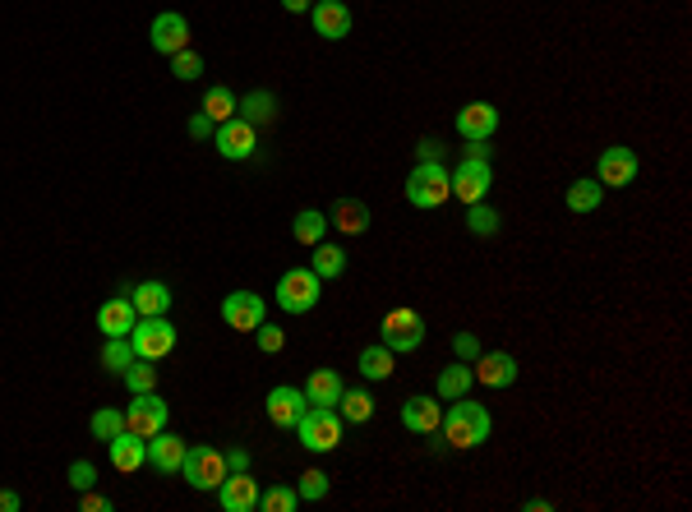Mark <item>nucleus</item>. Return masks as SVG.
Returning <instances> with one entry per match:
<instances>
[{
  "label": "nucleus",
  "mask_w": 692,
  "mask_h": 512,
  "mask_svg": "<svg viewBox=\"0 0 692 512\" xmlns=\"http://www.w3.org/2000/svg\"><path fill=\"white\" fill-rule=\"evenodd\" d=\"M499 222L503 217L494 213L490 203H466V227H471V236H499Z\"/></svg>",
  "instance_id": "nucleus-33"
},
{
  "label": "nucleus",
  "mask_w": 692,
  "mask_h": 512,
  "mask_svg": "<svg viewBox=\"0 0 692 512\" xmlns=\"http://www.w3.org/2000/svg\"><path fill=\"white\" fill-rule=\"evenodd\" d=\"M130 360H134L130 337H107V346H102V370L125 374V370H130Z\"/></svg>",
  "instance_id": "nucleus-36"
},
{
  "label": "nucleus",
  "mask_w": 692,
  "mask_h": 512,
  "mask_svg": "<svg viewBox=\"0 0 692 512\" xmlns=\"http://www.w3.org/2000/svg\"><path fill=\"white\" fill-rule=\"evenodd\" d=\"M139 323V310H134L130 296H111L102 310H97V328L107 337H130V328Z\"/></svg>",
  "instance_id": "nucleus-22"
},
{
  "label": "nucleus",
  "mask_w": 692,
  "mask_h": 512,
  "mask_svg": "<svg viewBox=\"0 0 692 512\" xmlns=\"http://www.w3.org/2000/svg\"><path fill=\"white\" fill-rule=\"evenodd\" d=\"M319 291H323V277L314 268H291V273L277 277V305L287 314H310L319 305Z\"/></svg>",
  "instance_id": "nucleus-3"
},
{
  "label": "nucleus",
  "mask_w": 692,
  "mask_h": 512,
  "mask_svg": "<svg viewBox=\"0 0 692 512\" xmlns=\"http://www.w3.org/2000/svg\"><path fill=\"white\" fill-rule=\"evenodd\" d=\"M130 300H134V310H139V319H153V314H167L176 296H171L167 282H139L130 291Z\"/></svg>",
  "instance_id": "nucleus-24"
},
{
  "label": "nucleus",
  "mask_w": 692,
  "mask_h": 512,
  "mask_svg": "<svg viewBox=\"0 0 692 512\" xmlns=\"http://www.w3.org/2000/svg\"><path fill=\"white\" fill-rule=\"evenodd\" d=\"M494 130H499V111H494L490 102H466V107L457 111V134H462L466 143H485Z\"/></svg>",
  "instance_id": "nucleus-16"
},
{
  "label": "nucleus",
  "mask_w": 692,
  "mask_h": 512,
  "mask_svg": "<svg viewBox=\"0 0 692 512\" xmlns=\"http://www.w3.org/2000/svg\"><path fill=\"white\" fill-rule=\"evenodd\" d=\"M420 162H439V139H420Z\"/></svg>",
  "instance_id": "nucleus-47"
},
{
  "label": "nucleus",
  "mask_w": 692,
  "mask_h": 512,
  "mask_svg": "<svg viewBox=\"0 0 692 512\" xmlns=\"http://www.w3.org/2000/svg\"><path fill=\"white\" fill-rule=\"evenodd\" d=\"M79 508H84V512H111V499H107V494H93V489H84Z\"/></svg>",
  "instance_id": "nucleus-44"
},
{
  "label": "nucleus",
  "mask_w": 692,
  "mask_h": 512,
  "mask_svg": "<svg viewBox=\"0 0 692 512\" xmlns=\"http://www.w3.org/2000/svg\"><path fill=\"white\" fill-rule=\"evenodd\" d=\"M291 236H296V245H319L323 236H328V213H319V208H305V213H296V222H291Z\"/></svg>",
  "instance_id": "nucleus-28"
},
{
  "label": "nucleus",
  "mask_w": 692,
  "mask_h": 512,
  "mask_svg": "<svg viewBox=\"0 0 692 512\" xmlns=\"http://www.w3.org/2000/svg\"><path fill=\"white\" fill-rule=\"evenodd\" d=\"M600 199H605V185L600 180H573L568 185V208L573 213H596Z\"/></svg>",
  "instance_id": "nucleus-30"
},
{
  "label": "nucleus",
  "mask_w": 692,
  "mask_h": 512,
  "mask_svg": "<svg viewBox=\"0 0 692 512\" xmlns=\"http://www.w3.org/2000/svg\"><path fill=\"white\" fill-rule=\"evenodd\" d=\"M217 503H222V512H254L259 508V480L250 471H231L217 485Z\"/></svg>",
  "instance_id": "nucleus-13"
},
{
  "label": "nucleus",
  "mask_w": 692,
  "mask_h": 512,
  "mask_svg": "<svg viewBox=\"0 0 692 512\" xmlns=\"http://www.w3.org/2000/svg\"><path fill=\"white\" fill-rule=\"evenodd\" d=\"M296 503H300V494L291 485H273L259 494V512H296Z\"/></svg>",
  "instance_id": "nucleus-38"
},
{
  "label": "nucleus",
  "mask_w": 692,
  "mask_h": 512,
  "mask_svg": "<svg viewBox=\"0 0 692 512\" xmlns=\"http://www.w3.org/2000/svg\"><path fill=\"white\" fill-rule=\"evenodd\" d=\"M227 471H250V453H245V448H231V453H227Z\"/></svg>",
  "instance_id": "nucleus-46"
},
{
  "label": "nucleus",
  "mask_w": 692,
  "mask_h": 512,
  "mask_svg": "<svg viewBox=\"0 0 692 512\" xmlns=\"http://www.w3.org/2000/svg\"><path fill=\"white\" fill-rule=\"evenodd\" d=\"M296 494H300L305 503L328 499V476H323L319 466H314V471H305V476H300V485H296Z\"/></svg>",
  "instance_id": "nucleus-40"
},
{
  "label": "nucleus",
  "mask_w": 692,
  "mask_h": 512,
  "mask_svg": "<svg viewBox=\"0 0 692 512\" xmlns=\"http://www.w3.org/2000/svg\"><path fill=\"white\" fill-rule=\"evenodd\" d=\"M167 402L157 393H134V402L125 406V429L139 434V439H153L157 429H167Z\"/></svg>",
  "instance_id": "nucleus-10"
},
{
  "label": "nucleus",
  "mask_w": 692,
  "mask_h": 512,
  "mask_svg": "<svg viewBox=\"0 0 692 512\" xmlns=\"http://www.w3.org/2000/svg\"><path fill=\"white\" fill-rule=\"evenodd\" d=\"M337 406H342L337 416H342V420H351V425H365V420L374 416V397H370V393H360V388H351V393H346V388H342V397H337Z\"/></svg>",
  "instance_id": "nucleus-32"
},
{
  "label": "nucleus",
  "mask_w": 692,
  "mask_h": 512,
  "mask_svg": "<svg viewBox=\"0 0 692 512\" xmlns=\"http://www.w3.org/2000/svg\"><path fill=\"white\" fill-rule=\"evenodd\" d=\"M296 434L310 453H333L337 443H342V416H337L333 406H310V411L300 416Z\"/></svg>",
  "instance_id": "nucleus-5"
},
{
  "label": "nucleus",
  "mask_w": 692,
  "mask_h": 512,
  "mask_svg": "<svg viewBox=\"0 0 692 512\" xmlns=\"http://www.w3.org/2000/svg\"><path fill=\"white\" fill-rule=\"evenodd\" d=\"M448 194H453V185H448V167L443 162H416V171L406 176V203L420 208V213L443 208Z\"/></svg>",
  "instance_id": "nucleus-2"
},
{
  "label": "nucleus",
  "mask_w": 692,
  "mask_h": 512,
  "mask_svg": "<svg viewBox=\"0 0 692 512\" xmlns=\"http://www.w3.org/2000/svg\"><path fill=\"white\" fill-rule=\"evenodd\" d=\"M379 333H383V346H388L393 356H402V351H420V346H425V319H420L416 310L397 305V310L383 314Z\"/></svg>",
  "instance_id": "nucleus-4"
},
{
  "label": "nucleus",
  "mask_w": 692,
  "mask_h": 512,
  "mask_svg": "<svg viewBox=\"0 0 692 512\" xmlns=\"http://www.w3.org/2000/svg\"><path fill=\"white\" fill-rule=\"evenodd\" d=\"M153 47L162 51V56H176V51H185L190 47V24H185V14H176V10H167V14H157L153 19Z\"/></svg>",
  "instance_id": "nucleus-18"
},
{
  "label": "nucleus",
  "mask_w": 692,
  "mask_h": 512,
  "mask_svg": "<svg viewBox=\"0 0 692 512\" xmlns=\"http://www.w3.org/2000/svg\"><path fill=\"white\" fill-rule=\"evenodd\" d=\"M310 19H314V33L328 37V42H342L351 33V10H346L342 0H314Z\"/></svg>",
  "instance_id": "nucleus-20"
},
{
  "label": "nucleus",
  "mask_w": 692,
  "mask_h": 512,
  "mask_svg": "<svg viewBox=\"0 0 692 512\" xmlns=\"http://www.w3.org/2000/svg\"><path fill=\"white\" fill-rule=\"evenodd\" d=\"M222 319H227V328H236V333H254L263 323V296H254V291H231V296L222 300Z\"/></svg>",
  "instance_id": "nucleus-14"
},
{
  "label": "nucleus",
  "mask_w": 692,
  "mask_h": 512,
  "mask_svg": "<svg viewBox=\"0 0 692 512\" xmlns=\"http://www.w3.org/2000/svg\"><path fill=\"white\" fill-rule=\"evenodd\" d=\"M88 429H93L97 443H111L125 429V411H116V406H102V411H93V420H88Z\"/></svg>",
  "instance_id": "nucleus-35"
},
{
  "label": "nucleus",
  "mask_w": 692,
  "mask_h": 512,
  "mask_svg": "<svg viewBox=\"0 0 692 512\" xmlns=\"http://www.w3.org/2000/svg\"><path fill=\"white\" fill-rule=\"evenodd\" d=\"M305 411H310V402H305V393L291 388V383H282V388L268 393V420H273L277 429H296Z\"/></svg>",
  "instance_id": "nucleus-15"
},
{
  "label": "nucleus",
  "mask_w": 692,
  "mask_h": 512,
  "mask_svg": "<svg viewBox=\"0 0 692 512\" xmlns=\"http://www.w3.org/2000/svg\"><path fill=\"white\" fill-rule=\"evenodd\" d=\"M180 462H185V439L157 429L153 439H148V466H153L157 476H180Z\"/></svg>",
  "instance_id": "nucleus-17"
},
{
  "label": "nucleus",
  "mask_w": 692,
  "mask_h": 512,
  "mask_svg": "<svg viewBox=\"0 0 692 512\" xmlns=\"http://www.w3.org/2000/svg\"><path fill=\"white\" fill-rule=\"evenodd\" d=\"M545 508H554L549 499H526V512H545Z\"/></svg>",
  "instance_id": "nucleus-51"
},
{
  "label": "nucleus",
  "mask_w": 692,
  "mask_h": 512,
  "mask_svg": "<svg viewBox=\"0 0 692 512\" xmlns=\"http://www.w3.org/2000/svg\"><path fill=\"white\" fill-rule=\"evenodd\" d=\"M180 476L190 480L194 489H217L222 480L231 476V471H227V453H217V448H208V443H194V448H185Z\"/></svg>",
  "instance_id": "nucleus-6"
},
{
  "label": "nucleus",
  "mask_w": 692,
  "mask_h": 512,
  "mask_svg": "<svg viewBox=\"0 0 692 512\" xmlns=\"http://www.w3.org/2000/svg\"><path fill=\"white\" fill-rule=\"evenodd\" d=\"M471 383H476L471 365H466V360H453L448 370H439V402H457V397H466L471 393Z\"/></svg>",
  "instance_id": "nucleus-27"
},
{
  "label": "nucleus",
  "mask_w": 692,
  "mask_h": 512,
  "mask_svg": "<svg viewBox=\"0 0 692 512\" xmlns=\"http://www.w3.org/2000/svg\"><path fill=\"white\" fill-rule=\"evenodd\" d=\"M448 185H453V194L462 203H480L485 194H490V185H494V171H490L485 157H462L457 171H448Z\"/></svg>",
  "instance_id": "nucleus-9"
},
{
  "label": "nucleus",
  "mask_w": 692,
  "mask_h": 512,
  "mask_svg": "<svg viewBox=\"0 0 692 512\" xmlns=\"http://www.w3.org/2000/svg\"><path fill=\"white\" fill-rule=\"evenodd\" d=\"M480 388H513L517 383V356L508 351H480L476 365H471Z\"/></svg>",
  "instance_id": "nucleus-12"
},
{
  "label": "nucleus",
  "mask_w": 692,
  "mask_h": 512,
  "mask_svg": "<svg viewBox=\"0 0 692 512\" xmlns=\"http://www.w3.org/2000/svg\"><path fill=\"white\" fill-rule=\"evenodd\" d=\"M310 5H314V0H282V10H291V14H305Z\"/></svg>",
  "instance_id": "nucleus-50"
},
{
  "label": "nucleus",
  "mask_w": 692,
  "mask_h": 512,
  "mask_svg": "<svg viewBox=\"0 0 692 512\" xmlns=\"http://www.w3.org/2000/svg\"><path fill=\"white\" fill-rule=\"evenodd\" d=\"M236 102H240V97L231 93L227 84H217V88H208V93H203V116L213 120V125H222V120L236 116Z\"/></svg>",
  "instance_id": "nucleus-29"
},
{
  "label": "nucleus",
  "mask_w": 692,
  "mask_h": 512,
  "mask_svg": "<svg viewBox=\"0 0 692 512\" xmlns=\"http://www.w3.org/2000/svg\"><path fill=\"white\" fill-rule=\"evenodd\" d=\"M439 420H443V402L439 397H406L402 402V425L411 434H439Z\"/></svg>",
  "instance_id": "nucleus-19"
},
{
  "label": "nucleus",
  "mask_w": 692,
  "mask_h": 512,
  "mask_svg": "<svg viewBox=\"0 0 692 512\" xmlns=\"http://www.w3.org/2000/svg\"><path fill=\"white\" fill-rule=\"evenodd\" d=\"M213 130H217V125L203 116V111H199V116H190V139H213Z\"/></svg>",
  "instance_id": "nucleus-45"
},
{
  "label": "nucleus",
  "mask_w": 692,
  "mask_h": 512,
  "mask_svg": "<svg viewBox=\"0 0 692 512\" xmlns=\"http://www.w3.org/2000/svg\"><path fill=\"white\" fill-rule=\"evenodd\" d=\"M107 453H111V466L116 471H125V476H134L139 466L148 462V439H139V434H130V429H120L116 439L107 443Z\"/></svg>",
  "instance_id": "nucleus-21"
},
{
  "label": "nucleus",
  "mask_w": 692,
  "mask_h": 512,
  "mask_svg": "<svg viewBox=\"0 0 692 512\" xmlns=\"http://www.w3.org/2000/svg\"><path fill=\"white\" fill-rule=\"evenodd\" d=\"M466 157H485V162H490V139H485V143H466Z\"/></svg>",
  "instance_id": "nucleus-49"
},
{
  "label": "nucleus",
  "mask_w": 692,
  "mask_h": 512,
  "mask_svg": "<svg viewBox=\"0 0 692 512\" xmlns=\"http://www.w3.org/2000/svg\"><path fill=\"white\" fill-rule=\"evenodd\" d=\"M314 273L323 277V282H328V277H342L346 273V250H337V245H314V263H310Z\"/></svg>",
  "instance_id": "nucleus-34"
},
{
  "label": "nucleus",
  "mask_w": 692,
  "mask_h": 512,
  "mask_svg": "<svg viewBox=\"0 0 692 512\" xmlns=\"http://www.w3.org/2000/svg\"><path fill=\"white\" fill-rule=\"evenodd\" d=\"M213 148L227 157V162H245V157H254V148H259V130H254L245 116H231L213 130Z\"/></svg>",
  "instance_id": "nucleus-8"
},
{
  "label": "nucleus",
  "mask_w": 692,
  "mask_h": 512,
  "mask_svg": "<svg viewBox=\"0 0 692 512\" xmlns=\"http://www.w3.org/2000/svg\"><path fill=\"white\" fill-rule=\"evenodd\" d=\"M254 337H259V351H268V356H277V351L287 346V333H282L277 323H259V328H254Z\"/></svg>",
  "instance_id": "nucleus-41"
},
{
  "label": "nucleus",
  "mask_w": 692,
  "mask_h": 512,
  "mask_svg": "<svg viewBox=\"0 0 692 512\" xmlns=\"http://www.w3.org/2000/svg\"><path fill=\"white\" fill-rule=\"evenodd\" d=\"M360 374H365V379H388V374H393V351H388V346L383 342H374V346H365V351H360Z\"/></svg>",
  "instance_id": "nucleus-31"
},
{
  "label": "nucleus",
  "mask_w": 692,
  "mask_h": 512,
  "mask_svg": "<svg viewBox=\"0 0 692 512\" xmlns=\"http://www.w3.org/2000/svg\"><path fill=\"white\" fill-rule=\"evenodd\" d=\"M443 429V439H448V448H457V453H466V448H480V443L494 434V420L490 411L480 402H471V397H457L448 411H443L439 420Z\"/></svg>",
  "instance_id": "nucleus-1"
},
{
  "label": "nucleus",
  "mask_w": 692,
  "mask_h": 512,
  "mask_svg": "<svg viewBox=\"0 0 692 512\" xmlns=\"http://www.w3.org/2000/svg\"><path fill=\"white\" fill-rule=\"evenodd\" d=\"M171 74H176L180 84H194V79L203 74V56L199 51H190V47L176 51V56H171Z\"/></svg>",
  "instance_id": "nucleus-39"
},
{
  "label": "nucleus",
  "mask_w": 692,
  "mask_h": 512,
  "mask_svg": "<svg viewBox=\"0 0 692 512\" xmlns=\"http://www.w3.org/2000/svg\"><path fill=\"white\" fill-rule=\"evenodd\" d=\"M70 485L79 489V494H84V489H93L97 485V466L84 462V457H79V462H70Z\"/></svg>",
  "instance_id": "nucleus-42"
},
{
  "label": "nucleus",
  "mask_w": 692,
  "mask_h": 512,
  "mask_svg": "<svg viewBox=\"0 0 692 512\" xmlns=\"http://www.w3.org/2000/svg\"><path fill=\"white\" fill-rule=\"evenodd\" d=\"M305 402L310 406H337V397H342V374L337 370H310V379H305Z\"/></svg>",
  "instance_id": "nucleus-25"
},
{
  "label": "nucleus",
  "mask_w": 692,
  "mask_h": 512,
  "mask_svg": "<svg viewBox=\"0 0 692 512\" xmlns=\"http://www.w3.org/2000/svg\"><path fill=\"white\" fill-rule=\"evenodd\" d=\"M19 508H24V499L14 489H0V512H19Z\"/></svg>",
  "instance_id": "nucleus-48"
},
{
  "label": "nucleus",
  "mask_w": 692,
  "mask_h": 512,
  "mask_svg": "<svg viewBox=\"0 0 692 512\" xmlns=\"http://www.w3.org/2000/svg\"><path fill=\"white\" fill-rule=\"evenodd\" d=\"M596 180L605 185V190H628L637 180V153L633 148H623V143H614V148H605L596 162Z\"/></svg>",
  "instance_id": "nucleus-11"
},
{
  "label": "nucleus",
  "mask_w": 692,
  "mask_h": 512,
  "mask_svg": "<svg viewBox=\"0 0 692 512\" xmlns=\"http://www.w3.org/2000/svg\"><path fill=\"white\" fill-rule=\"evenodd\" d=\"M328 227H337L342 236H360V231L370 227V203L360 199H337L333 213H328Z\"/></svg>",
  "instance_id": "nucleus-23"
},
{
  "label": "nucleus",
  "mask_w": 692,
  "mask_h": 512,
  "mask_svg": "<svg viewBox=\"0 0 692 512\" xmlns=\"http://www.w3.org/2000/svg\"><path fill=\"white\" fill-rule=\"evenodd\" d=\"M125 388L130 393H157V370H153V360H130V370H125Z\"/></svg>",
  "instance_id": "nucleus-37"
},
{
  "label": "nucleus",
  "mask_w": 692,
  "mask_h": 512,
  "mask_svg": "<svg viewBox=\"0 0 692 512\" xmlns=\"http://www.w3.org/2000/svg\"><path fill=\"white\" fill-rule=\"evenodd\" d=\"M453 351H457V360H476L480 356V342L471 333H457L453 337Z\"/></svg>",
  "instance_id": "nucleus-43"
},
{
  "label": "nucleus",
  "mask_w": 692,
  "mask_h": 512,
  "mask_svg": "<svg viewBox=\"0 0 692 512\" xmlns=\"http://www.w3.org/2000/svg\"><path fill=\"white\" fill-rule=\"evenodd\" d=\"M236 116H245L254 130H259V125H273L277 120V97L268 93V88H254V93H245L236 102Z\"/></svg>",
  "instance_id": "nucleus-26"
},
{
  "label": "nucleus",
  "mask_w": 692,
  "mask_h": 512,
  "mask_svg": "<svg viewBox=\"0 0 692 512\" xmlns=\"http://www.w3.org/2000/svg\"><path fill=\"white\" fill-rule=\"evenodd\" d=\"M130 346L139 360H162L176 351V328H171L167 314H153V319H139L130 328Z\"/></svg>",
  "instance_id": "nucleus-7"
}]
</instances>
